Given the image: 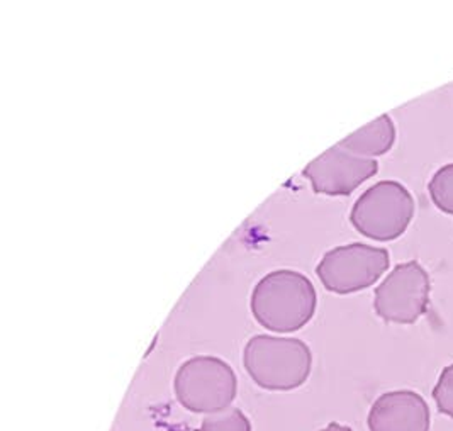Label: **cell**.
Segmentation results:
<instances>
[{"mask_svg": "<svg viewBox=\"0 0 453 431\" xmlns=\"http://www.w3.org/2000/svg\"><path fill=\"white\" fill-rule=\"evenodd\" d=\"M395 143V126L389 114L377 118L375 121L360 127L358 131L351 133L345 140H342L338 146L350 151L362 158L380 157L391 151Z\"/></svg>", "mask_w": 453, "mask_h": 431, "instance_id": "cell-9", "label": "cell"}, {"mask_svg": "<svg viewBox=\"0 0 453 431\" xmlns=\"http://www.w3.org/2000/svg\"><path fill=\"white\" fill-rule=\"evenodd\" d=\"M377 172V160L357 157L336 144L311 162L303 173L310 179L316 194L350 196L358 185L372 179Z\"/></svg>", "mask_w": 453, "mask_h": 431, "instance_id": "cell-7", "label": "cell"}, {"mask_svg": "<svg viewBox=\"0 0 453 431\" xmlns=\"http://www.w3.org/2000/svg\"><path fill=\"white\" fill-rule=\"evenodd\" d=\"M367 425L371 431H430V408L414 390H391L375 399Z\"/></svg>", "mask_w": 453, "mask_h": 431, "instance_id": "cell-8", "label": "cell"}, {"mask_svg": "<svg viewBox=\"0 0 453 431\" xmlns=\"http://www.w3.org/2000/svg\"><path fill=\"white\" fill-rule=\"evenodd\" d=\"M428 190L433 204L441 212L453 216V164L445 165L434 172Z\"/></svg>", "mask_w": 453, "mask_h": 431, "instance_id": "cell-10", "label": "cell"}, {"mask_svg": "<svg viewBox=\"0 0 453 431\" xmlns=\"http://www.w3.org/2000/svg\"><path fill=\"white\" fill-rule=\"evenodd\" d=\"M414 218L411 192L395 181L367 189L351 207L353 227L375 242H394L406 233Z\"/></svg>", "mask_w": 453, "mask_h": 431, "instance_id": "cell-4", "label": "cell"}, {"mask_svg": "<svg viewBox=\"0 0 453 431\" xmlns=\"http://www.w3.org/2000/svg\"><path fill=\"white\" fill-rule=\"evenodd\" d=\"M433 399L440 412L453 418V364L441 372L433 389Z\"/></svg>", "mask_w": 453, "mask_h": 431, "instance_id": "cell-12", "label": "cell"}, {"mask_svg": "<svg viewBox=\"0 0 453 431\" xmlns=\"http://www.w3.org/2000/svg\"><path fill=\"white\" fill-rule=\"evenodd\" d=\"M319 431H353L350 427H345V425H340V423H330L326 428H323V430Z\"/></svg>", "mask_w": 453, "mask_h": 431, "instance_id": "cell-13", "label": "cell"}, {"mask_svg": "<svg viewBox=\"0 0 453 431\" xmlns=\"http://www.w3.org/2000/svg\"><path fill=\"white\" fill-rule=\"evenodd\" d=\"M199 431H251V423L247 414L238 408L207 414Z\"/></svg>", "mask_w": 453, "mask_h": 431, "instance_id": "cell-11", "label": "cell"}, {"mask_svg": "<svg viewBox=\"0 0 453 431\" xmlns=\"http://www.w3.org/2000/svg\"><path fill=\"white\" fill-rule=\"evenodd\" d=\"M173 392L187 411L214 414L231 406L238 392V379L223 358L199 355L179 367Z\"/></svg>", "mask_w": 453, "mask_h": 431, "instance_id": "cell-3", "label": "cell"}, {"mask_svg": "<svg viewBox=\"0 0 453 431\" xmlns=\"http://www.w3.org/2000/svg\"><path fill=\"white\" fill-rule=\"evenodd\" d=\"M430 290V275L419 262L399 264L375 289V314L386 323L412 325L428 311Z\"/></svg>", "mask_w": 453, "mask_h": 431, "instance_id": "cell-6", "label": "cell"}, {"mask_svg": "<svg viewBox=\"0 0 453 431\" xmlns=\"http://www.w3.org/2000/svg\"><path fill=\"white\" fill-rule=\"evenodd\" d=\"M389 264L391 257L386 248L351 243L325 253L316 273L325 288L345 296L373 286L388 272Z\"/></svg>", "mask_w": 453, "mask_h": 431, "instance_id": "cell-5", "label": "cell"}, {"mask_svg": "<svg viewBox=\"0 0 453 431\" xmlns=\"http://www.w3.org/2000/svg\"><path fill=\"white\" fill-rule=\"evenodd\" d=\"M251 314L264 328L294 333L316 314L318 296L310 279L294 270L270 272L253 289Z\"/></svg>", "mask_w": 453, "mask_h": 431, "instance_id": "cell-1", "label": "cell"}, {"mask_svg": "<svg viewBox=\"0 0 453 431\" xmlns=\"http://www.w3.org/2000/svg\"><path fill=\"white\" fill-rule=\"evenodd\" d=\"M243 366L258 388L284 392L310 379L312 353L303 340L257 335L245 345Z\"/></svg>", "mask_w": 453, "mask_h": 431, "instance_id": "cell-2", "label": "cell"}]
</instances>
